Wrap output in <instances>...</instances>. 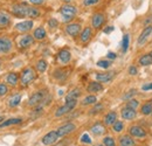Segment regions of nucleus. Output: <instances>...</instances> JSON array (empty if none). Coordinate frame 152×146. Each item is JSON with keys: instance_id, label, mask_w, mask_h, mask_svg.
Returning <instances> with one entry per match:
<instances>
[{"instance_id": "obj_55", "label": "nucleus", "mask_w": 152, "mask_h": 146, "mask_svg": "<svg viewBox=\"0 0 152 146\" xmlns=\"http://www.w3.org/2000/svg\"><path fill=\"white\" fill-rule=\"evenodd\" d=\"M150 102H151V103H152V99H151V101H150Z\"/></svg>"}, {"instance_id": "obj_45", "label": "nucleus", "mask_w": 152, "mask_h": 146, "mask_svg": "<svg viewBox=\"0 0 152 146\" xmlns=\"http://www.w3.org/2000/svg\"><path fill=\"white\" fill-rule=\"evenodd\" d=\"M48 26L54 29V28H56L57 26H58V21L55 18H50L48 20Z\"/></svg>"}, {"instance_id": "obj_36", "label": "nucleus", "mask_w": 152, "mask_h": 146, "mask_svg": "<svg viewBox=\"0 0 152 146\" xmlns=\"http://www.w3.org/2000/svg\"><path fill=\"white\" fill-rule=\"evenodd\" d=\"M40 9L37 8V7H32L29 6V11H28V18L31 19H37L40 17Z\"/></svg>"}, {"instance_id": "obj_17", "label": "nucleus", "mask_w": 152, "mask_h": 146, "mask_svg": "<svg viewBox=\"0 0 152 146\" xmlns=\"http://www.w3.org/2000/svg\"><path fill=\"white\" fill-rule=\"evenodd\" d=\"M34 41H35V39H34L33 35H31V34H25V35H22V36L20 37L19 47L20 48H22V49L29 48V47L34 43Z\"/></svg>"}, {"instance_id": "obj_50", "label": "nucleus", "mask_w": 152, "mask_h": 146, "mask_svg": "<svg viewBox=\"0 0 152 146\" xmlns=\"http://www.w3.org/2000/svg\"><path fill=\"white\" fill-rule=\"evenodd\" d=\"M113 31H114V27H113V26H108V27H105V29H104L103 32H104L105 34H109V33H111Z\"/></svg>"}, {"instance_id": "obj_9", "label": "nucleus", "mask_w": 152, "mask_h": 146, "mask_svg": "<svg viewBox=\"0 0 152 146\" xmlns=\"http://www.w3.org/2000/svg\"><path fill=\"white\" fill-rule=\"evenodd\" d=\"M129 134L133 138H137V139H143V138L148 137L146 130L142 128L140 125H131L129 128Z\"/></svg>"}, {"instance_id": "obj_21", "label": "nucleus", "mask_w": 152, "mask_h": 146, "mask_svg": "<svg viewBox=\"0 0 152 146\" xmlns=\"http://www.w3.org/2000/svg\"><path fill=\"white\" fill-rule=\"evenodd\" d=\"M103 84L101 82H97V81H93L88 84L87 87V91L89 93H97V92H101L103 91Z\"/></svg>"}, {"instance_id": "obj_54", "label": "nucleus", "mask_w": 152, "mask_h": 146, "mask_svg": "<svg viewBox=\"0 0 152 146\" xmlns=\"http://www.w3.org/2000/svg\"><path fill=\"white\" fill-rule=\"evenodd\" d=\"M91 146H104L103 144H94V145H91Z\"/></svg>"}, {"instance_id": "obj_6", "label": "nucleus", "mask_w": 152, "mask_h": 146, "mask_svg": "<svg viewBox=\"0 0 152 146\" xmlns=\"http://www.w3.org/2000/svg\"><path fill=\"white\" fill-rule=\"evenodd\" d=\"M76 128H77V126H76L75 123L68 122V123H64V124H62L61 126H58V128H56V132L60 138H64V137H67L68 134L73 133L76 130Z\"/></svg>"}, {"instance_id": "obj_48", "label": "nucleus", "mask_w": 152, "mask_h": 146, "mask_svg": "<svg viewBox=\"0 0 152 146\" xmlns=\"http://www.w3.org/2000/svg\"><path fill=\"white\" fill-rule=\"evenodd\" d=\"M142 90H143V91H149V90H152V83L144 84V85L142 87Z\"/></svg>"}, {"instance_id": "obj_46", "label": "nucleus", "mask_w": 152, "mask_h": 146, "mask_svg": "<svg viewBox=\"0 0 152 146\" xmlns=\"http://www.w3.org/2000/svg\"><path fill=\"white\" fill-rule=\"evenodd\" d=\"M128 73H129V75H131V76H134V75H137V74H138V69H137V67H136V66H130V67H129Z\"/></svg>"}, {"instance_id": "obj_5", "label": "nucleus", "mask_w": 152, "mask_h": 146, "mask_svg": "<svg viewBox=\"0 0 152 146\" xmlns=\"http://www.w3.org/2000/svg\"><path fill=\"white\" fill-rule=\"evenodd\" d=\"M29 6L26 4H15L11 8V13L17 18H28Z\"/></svg>"}, {"instance_id": "obj_38", "label": "nucleus", "mask_w": 152, "mask_h": 146, "mask_svg": "<svg viewBox=\"0 0 152 146\" xmlns=\"http://www.w3.org/2000/svg\"><path fill=\"white\" fill-rule=\"evenodd\" d=\"M103 104L102 103H95L94 105H93V108L90 109L89 111V115H97V113H99L102 110H103Z\"/></svg>"}, {"instance_id": "obj_24", "label": "nucleus", "mask_w": 152, "mask_h": 146, "mask_svg": "<svg viewBox=\"0 0 152 146\" xmlns=\"http://www.w3.org/2000/svg\"><path fill=\"white\" fill-rule=\"evenodd\" d=\"M22 122H23L22 118H10V119H4V120L0 123V128H10V126H13V125H19V124H21Z\"/></svg>"}, {"instance_id": "obj_8", "label": "nucleus", "mask_w": 152, "mask_h": 146, "mask_svg": "<svg viewBox=\"0 0 152 146\" xmlns=\"http://www.w3.org/2000/svg\"><path fill=\"white\" fill-rule=\"evenodd\" d=\"M64 31H66V33H67L69 36L77 37L80 35L81 31H82V26H81V23H78V22H69V23L66 25Z\"/></svg>"}, {"instance_id": "obj_27", "label": "nucleus", "mask_w": 152, "mask_h": 146, "mask_svg": "<svg viewBox=\"0 0 152 146\" xmlns=\"http://www.w3.org/2000/svg\"><path fill=\"white\" fill-rule=\"evenodd\" d=\"M33 36H34L35 40H38V41H42V40H45L47 37V32H46V29L42 26H40V27L34 29Z\"/></svg>"}, {"instance_id": "obj_37", "label": "nucleus", "mask_w": 152, "mask_h": 146, "mask_svg": "<svg viewBox=\"0 0 152 146\" xmlns=\"http://www.w3.org/2000/svg\"><path fill=\"white\" fill-rule=\"evenodd\" d=\"M125 105L129 107V108H131V109H133V110H137L139 107H140V102L137 101V99H134V98H131V99L126 101V104H125Z\"/></svg>"}, {"instance_id": "obj_3", "label": "nucleus", "mask_w": 152, "mask_h": 146, "mask_svg": "<svg viewBox=\"0 0 152 146\" xmlns=\"http://www.w3.org/2000/svg\"><path fill=\"white\" fill-rule=\"evenodd\" d=\"M60 13H61V15L63 18L62 19L63 22L69 23L73 19L75 18L76 14H77V8H76L75 6L70 5V4H66V5H63L60 8Z\"/></svg>"}, {"instance_id": "obj_7", "label": "nucleus", "mask_w": 152, "mask_h": 146, "mask_svg": "<svg viewBox=\"0 0 152 146\" xmlns=\"http://www.w3.org/2000/svg\"><path fill=\"white\" fill-rule=\"evenodd\" d=\"M58 139H60V137H58V134H57L56 130H53V131L47 132V133L41 138V143H42V145H45V146H53L58 142Z\"/></svg>"}, {"instance_id": "obj_51", "label": "nucleus", "mask_w": 152, "mask_h": 146, "mask_svg": "<svg viewBox=\"0 0 152 146\" xmlns=\"http://www.w3.org/2000/svg\"><path fill=\"white\" fill-rule=\"evenodd\" d=\"M152 22V17H149V18H146V20L144 21V26H149V25H151Z\"/></svg>"}, {"instance_id": "obj_18", "label": "nucleus", "mask_w": 152, "mask_h": 146, "mask_svg": "<svg viewBox=\"0 0 152 146\" xmlns=\"http://www.w3.org/2000/svg\"><path fill=\"white\" fill-rule=\"evenodd\" d=\"M152 34V25H149V26H145V28L143 29V32L140 33V35L138 36V40H137V43L138 45H144L148 39L150 37V35Z\"/></svg>"}, {"instance_id": "obj_1", "label": "nucleus", "mask_w": 152, "mask_h": 146, "mask_svg": "<svg viewBox=\"0 0 152 146\" xmlns=\"http://www.w3.org/2000/svg\"><path fill=\"white\" fill-rule=\"evenodd\" d=\"M35 78H37V72H35V69L32 68V67H27V68H25L21 72V74H20L19 84L22 88H26L33 81H35Z\"/></svg>"}, {"instance_id": "obj_43", "label": "nucleus", "mask_w": 152, "mask_h": 146, "mask_svg": "<svg viewBox=\"0 0 152 146\" xmlns=\"http://www.w3.org/2000/svg\"><path fill=\"white\" fill-rule=\"evenodd\" d=\"M81 143H83V144H88V145H91V138L89 137V134L88 133H84V134H82V137H81Z\"/></svg>"}, {"instance_id": "obj_11", "label": "nucleus", "mask_w": 152, "mask_h": 146, "mask_svg": "<svg viewBox=\"0 0 152 146\" xmlns=\"http://www.w3.org/2000/svg\"><path fill=\"white\" fill-rule=\"evenodd\" d=\"M33 26H34L33 20H25V21H21L19 23H17V25L14 26V28H15L17 32L22 33V34H26V33H28L29 31H32Z\"/></svg>"}, {"instance_id": "obj_34", "label": "nucleus", "mask_w": 152, "mask_h": 146, "mask_svg": "<svg viewBox=\"0 0 152 146\" xmlns=\"http://www.w3.org/2000/svg\"><path fill=\"white\" fill-rule=\"evenodd\" d=\"M130 46V34H124L123 40H122V52L126 53Z\"/></svg>"}, {"instance_id": "obj_47", "label": "nucleus", "mask_w": 152, "mask_h": 146, "mask_svg": "<svg viewBox=\"0 0 152 146\" xmlns=\"http://www.w3.org/2000/svg\"><path fill=\"white\" fill-rule=\"evenodd\" d=\"M29 2L32 5H34V6H40V5H42L45 2V0H29Z\"/></svg>"}, {"instance_id": "obj_16", "label": "nucleus", "mask_w": 152, "mask_h": 146, "mask_svg": "<svg viewBox=\"0 0 152 146\" xmlns=\"http://www.w3.org/2000/svg\"><path fill=\"white\" fill-rule=\"evenodd\" d=\"M13 43L8 37H0V54H7L12 50Z\"/></svg>"}, {"instance_id": "obj_15", "label": "nucleus", "mask_w": 152, "mask_h": 146, "mask_svg": "<svg viewBox=\"0 0 152 146\" xmlns=\"http://www.w3.org/2000/svg\"><path fill=\"white\" fill-rule=\"evenodd\" d=\"M78 37H80V42L82 45H87L91 40V37H93V29H91V27H84L81 31Z\"/></svg>"}, {"instance_id": "obj_10", "label": "nucleus", "mask_w": 152, "mask_h": 146, "mask_svg": "<svg viewBox=\"0 0 152 146\" xmlns=\"http://www.w3.org/2000/svg\"><path fill=\"white\" fill-rule=\"evenodd\" d=\"M105 20H107V18H105L104 13H101V12L95 13L91 17V26H93V28L94 29H101L104 26Z\"/></svg>"}, {"instance_id": "obj_26", "label": "nucleus", "mask_w": 152, "mask_h": 146, "mask_svg": "<svg viewBox=\"0 0 152 146\" xmlns=\"http://www.w3.org/2000/svg\"><path fill=\"white\" fill-rule=\"evenodd\" d=\"M138 64L142 66V67H148V66H151L152 64V52L148 53V54L142 55L138 60Z\"/></svg>"}, {"instance_id": "obj_30", "label": "nucleus", "mask_w": 152, "mask_h": 146, "mask_svg": "<svg viewBox=\"0 0 152 146\" xmlns=\"http://www.w3.org/2000/svg\"><path fill=\"white\" fill-rule=\"evenodd\" d=\"M95 103H97V97L95 95H88L87 97H84L82 99V105L83 107H88V105H94Z\"/></svg>"}, {"instance_id": "obj_33", "label": "nucleus", "mask_w": 152, "mask_h": 146, "mask_svg": "<svg viewBox=\"0 0 152 146\" xmlns=\"http://www.w3.org/2000/svg\"><path fill=\"white\" fill-rule=\"evenodd\" d=\"M111 128H113V131H114L115 133H121V132H123V130H124V122L117 119L114 124L111 125Z\"/></svg>"}, {"instance_id": "obj_56", "label": "nucleus", "mask_w": 152, "mask_h": 146, "mask_svg": "<svg viewBox=\"0 0 152 146\" xmlns=\"http://www.w3.org/2000/svg\"><path fill=\"white\" fill-rule=\"evenodd\" d=\"M0 67H1V63H0Z\"/></svg>"}, {"instance_id": "obj_2", "label": "nucleus", "mask_w": 152, "mask_h": 146, "mask_svg": "<svg viewBox=\"0 0 152 146\" xmlns=\"http://www.w3.org/2000/svg\"><path fill=\"white\" fill-rule=\"evenodd\" d=\"M47 96L48 93L46 90H39V91H35L34 93H32V96L28 98L27 101V105L29 108H35L40 104L45 105L46 102H47Z\"/></svg>"}, {"instance_id": "obj_19", "label": "nucleus", "mask_w": 152, "mask_h": 146, "mask_svg": "<svg viewBox=\"0 0 152 146\" xmlns=\"http://www.w3.org/2000/svg\"><path fill=\"white\" fill-rule=\"evenodd\" d=\"M118 146H136L134 138L130 134H123L118 139Z\"/></svg>"}, {"instance_id": "obj_42", "label": "nucleus", "mask_w": 152, "mask_h": 146, "mask_svg": "<svg viewBox=\"0 0 152 146\" xmlns=\"http://www.w3.org/2000/svg\"><path fill=\"white\" fill-rule=\"evenodd\" d=\"M10 91V88H8V85L6 84V83H4V82H1L0 83V97H4V96H6L7 93Z\"/></svg>"}, {"instance_id": "obj_31", "label": "nucleus", "mask_w": 152, "mask_h": 146, "mask_svg": "<svg viewBox=\"0 0 152 146\" xmlns=\"http://www.w3.org/2000/svg\"><path fill=\"white\" fill-rule=\"evenodd\" d=\"M11 25V18L5 12H0V27H8Z\"/></svg>"}, {"instance_id": "obj_40", "label": "nucleus", "mask_w": 152, "mask_h": 146, "mask_svg": "<svg viewBox=\"0 0 152 146\" xmlns=\"http://www.w3.org/2000/svg\"><path fill=\"white\" fill-rule=\"evenodd\" d=\"M54 77L56 78V80H58V81H63L68 75H67V73H64L62 69H57V70H55L54 72Z\"/></svg>"}, {"instance_id": "obj_53", "label": "nucleus", "mask_w": 152, "mask_h": 146, "mask_svg": "<svg viewBox=\"0 0 152 146\" xmlns=\"http://www.w3.org/2000/svg\"><path fill=\"white\" fill-rule=\"evenodd\" d=\"M63 1H64L66 4H70V2H72V0H63Z\"/></svg>"}, {"instance_id": "obj_41", "label": "nucleus", "mask_w": 152, "mask_h": 146, "mask_svg": "<svg viewBox=\"0 0 152 146\" xmlns=\"http://www.w3.org/2000/svg\"><path fill=\"white\" fill-rule=\"evenodd\" d=\"M137 93H138V90H137V89H131V90H129V91L123 96V99H124V101H129V99L133 98Z\"/></svg>"}, {"instance_id": "obj_20", "label": "nucleus", "mask_w": 152, "mask_h": 146, "mask_svg": "<svg viewBox=\"0 0 152 146\" xmlns=\"http://www.w3.org/2000/svg\"><path fill=\"white\" fill-rule=\"evenodd\" d=\"M20 82V75L17 73H10L6 76V84L10 87H17Z\"/></svg>"}, {"instance_id": "obj_13", "label": "nucleus", "mask_w": 152, "mask_h": 146, "mask_svg": "<svg viewBox=\"0 0 152 146\" xmlns=\"http://www.w3.org/2000/svg\"><path fill=\"white\" fill-rule=\"evenodd\" d=\"M91 132V134H94L95 137H101L104 136L107 132V126L103 124V122H96L95 124L91 125V128L89 130Z\"/></svg>"}, {"instance_id": "obj_12", "label": "nucleus", "mask_w": 152, "mask_h": 146, "mask_svg": "<svg viewBox=\"0 0 152 146\" xmlns=\"http://www.w3.org/2000/svg\"><path fill=\"white\" fill-rule=\"evenodd\" d=\"M56 57L58 63L62 64V66H64V64H68L70 62V60H72V53H70V50L68 48H63V49H61L57 53Z\"/></svg>"}, {"instance_id": "obj_29", "label": "nucleus", "mask_w": 152, "mask_h": 146, "mask_svg": "<svg viewBox=\"0 0 152 146\" xmlns=\"http://www.w3.org/2000/svg\"><path fill=\"white\" fill-rule=\"evenodd\" d=\"M47 68H48V63H47V61L45 58H40V60L37 61V63H35V70L38 73L40 74L45 73L47 70Z\"/></svg>"}, {"instance_id": "obj_14", "label": "nucleus", "mask_w": 152, "mask_h": 146, "mask_svg": "<svg viewBox=\"0 0 152 146\" xmlns=\"http://www.w3.org/2000/svg\"><path fill=\"white\" fill-rule=\"evenodd\" d=\"M121 117L124 120H133L137 117V110H133L129 107H124L121 110Z\"/></svg>"}, {"instance_id": "obj_35", "label": "nucleus", "mask_w": 152, "mask_h": 146, "mask_svg": "<svg viewBox=\"0 0 152 146\" xmlns=\"http://www.w3.org/2000/svg\"><path fill=\"white\" fill-rule=\"evenodd\" d=\"M102 144L104 146H116V140L113 136H105L102 140Z\"/></svg>"}, {"instance_id": "obj_25", "label": "nucleus", "mask_w": 152, "mask_h": 146, "mask_svg": "<svg viewBox=\"0 0 152 146\" xmlns=\"http://www.w3.org/2000/svg\"><path fill=\"white\" fill-rule=\"evenodd\" d=\"M95 78L97 82L107 83L114 78V73H97L95 74Z\"/></svg>"}, {"instance_id": "obj_28", "label": "nucleus", "mask_w": 152, "mask_h": 146, "mask_svg": "<svg viewBox=\"0 0 152 146\" xmlns=\"http://www.w3.org/2000/svg\"><path fill=\"white\" fill-rule=\"evenodd\" d=\"M81 89L80 88H75V89H73V90H70V91L67 93V96H66V102H69V101H77V98L81 96Z\"/></svg>"}, {"instance_id": "obj_39", "label": "nucleus", "mask_w": 152, "mask_h": 146, "mask_svg": "<svg viewBox=\"0 0 152 146\" xmlns=\"http://www.w3.org/2000/svg\"><path fill=\"white\" fill-rule=\"evenodd\" d=\"M96 66L102 68V69H108L111 66V61L110 60H99V61H97Z\"/></svg>"}, {"instance_id": "obj_22", "label": "nucleus", "mask_w": 152, "mask_h": 146, "mask_svg": "<svg viewBox=\"0 0 152 146\" xmlns=\"http://www.w3.org/2000/svg\"><path fill=\"white\" fill-rule=\"evenodd\" d=\"M20 103H21V93H19V92L12 95V96L10 97V99L7 101V105H8V108H11V109H14V108L19 107Z\"/></svg>"}, {"instance_id": "obj_52", "label": "nucleus", "mask_w": 152, "mask_h": 146, "mask_svg": "<svg viewBox=\"0 0 152 146\" xmlns=\"http://www.w3.org/2000/svg\"><path fill=\"white\" fill-rule=\"evenodd\" d=\"M4 119H5V117H4V116H2V115H0V123H1V122H2V120H4Z\"/></svg>"}, {"instance_id": "obj_32", "label": "nucleus", "mask_w": 152, "mask_h": 146, "mask_svg": "<svg viewBox=\"0 0 152 146\" xmlns=\"http://www.w3.org/2000/svg\"><path fill=\"white\" fill-rule=\"evenodd\" d=\"M140 113L143 116H150L152 115V103L151 102H146L140 107Z\"/></svg>"}, {"instance_id": "obj_23", "label": "nucleus", "mask_w": 152, "mask_h": 146, "mask_svg": "<svg viewBox=\"0 0 152 146\" xmlns=\"http://www.w3.org/2000/svg\"><path fill=\"white\" fill-rule=\"evenodd\" d=\"M117 112L116 111H110V112H108L105 116H104V118H103V124L105 125V126H111L113 124H114L115 122L117 120Z\"/></svg>"}, {"instance_id": "obj_4", "label": "nucleus", "mask_w": 152, "mask_h": 146, "mask_svg": "<svg viewBox=\"0 0 152 146\" xmlns=\"http://www.w3.org/2000/svg\"><path fill=\"white\" fill-rule=\"evenodd\" d=\"M77 105V101H69V102H66L63 105H61L60 108H57V110L55 111L54 116L56 118H60V117H63L68 113H70L73 110L76 108Z\"/></svg>"}, {"instance_id": "obj_44", "label": "nucleus", "mask_w": 152, "mask_h": 146, "mask_svg": "<svg viewBox=\"0 0 152 146\" xmlns=\"http://www.w3.org/2000/svg\"><path fill=\"white\" fill-rule=\"evenodd\" d=\"M101 0H83V5L87 6V7H90V6H95Z\"/></svg>"}, {"instance_id": "obj_49", "label": "nucleus", "mask_w": 152, "mask_h": 146, "mask_svg": "<svg viewBox=\"0 0 152 146\" xmlns=\"http://www.w3.org/2000/svg\"><path fill=\"white\" fill-rule=\"evenodd\" d=\"M107 57H108V60L113 61V60H115V58L117 57V55H116V53H113V52H109V53L107 54Z\"/></svg>"}]
</instances>
